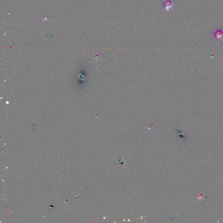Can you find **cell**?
Returning a JSON list of instances; mask_svg holds the SVG:
<instances>
[{
    "instance_id": "2",
    "label": "cell",
    "mask_w": 223,
    "mask_h": 223,
    "mask_svg": "<svg viewBox=\"0 0 223 223\" xmlns=\"http://www.w3.org/2000/svg\"><path fill=\"white\" fill-rule=\"evenodd\" d=\"M164 10L167 12H170L173 10L174 4H173V0H166L164 1Z\"/></svg>"
},
{
    "instance_id": "1",
    "label": "cell",
    "mask_w": 223,
    "mask_h": 223,
    "mask_svg": "<svg viewBox=\"0 0 223 223\" xmlns=\"http://www.w3.org/2000/svg\"><path fill=\"white\" fill-rule=\"evenodd\" d=\"M214 39L216 42L223 40V29H216L214 31Z\"/></svg>"
}]
</instances>
